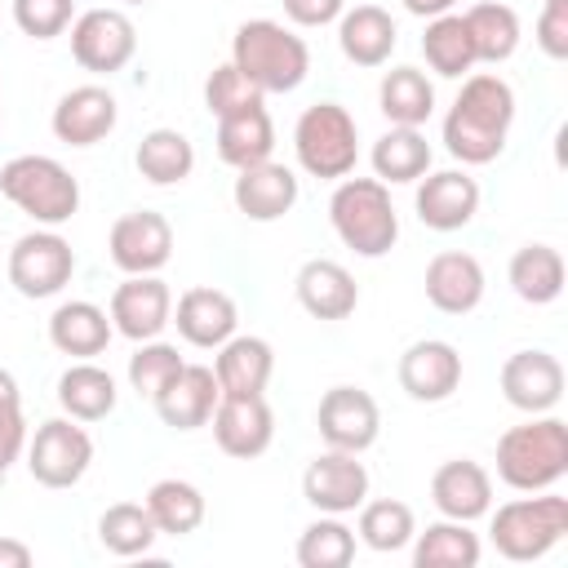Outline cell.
<instances>
[{"instance_id":"obj_1","label":"cell","mask_w":568,"mask_h":568,"mask_svg":"<svg viewBox=\"0 0 568 568\" xmlns=\"http://www.w3.org/2000/svg\"><path fill=\"white\" fill-rule=\"evenodd\" d=\"M515 124V89L497 71L462 75V89L444 115V146L462 169L493 164L506 151Z\"/></svg>"},{"instance_id":"obj_2","label":"cell","mask_w":568,"mask_h":568,"mask_svg":"<svg viewBox=\"0 0 568 568\" xmlns=\"http://www.w3.org/2000/svg\"><path fill=\"white\" fill-rule=\"evenodd\" d=\"M568 475V426L555 413H532L497 439V479L515 493L555 488Z\"/></svg>"},{"instance_id":"obj_3","label":"cell","mask_w":568,"mask_h":568,"mask_svg":"<svg viewBox=\"0 0 568 568\" xmlns=\"http://www.w3.org/2000/svg\"><path fill=\"white\" fill-rule=\"evenodd\" d=\"M231 62L262 93H293L311 71V49L293 27L275 18H248L231 36Z\"/></svg>"},{"instance_id":"obj_4","label":"cell","mask_w":568,"mask_h":568,"mask_svg":"<svg viewBox=\"0 0 568 568\" xmlns=\"http://www.w3.org/2000/svg\"><path fill=\"white\" fill-rule=\"evenodd\" d=\"M328 222L337 240L359 257H386L399 240V213L390 186L377 178H342L328 195Z\"/></svg>"},{"instance_id":"obj_5","label":"cell","mask_w":568,"mask_h":568,"mask_svg":"<svg viewBox=\"0 0 568 568\" xmlns=\"http://www.w3.org/2000/svg\"><path fill=\"white\" fill-rule=\"evenodd\" d=\"M488 515H493L488 537H493L497 555L510 564H532V559L550 555L568 532V497H559L550 488H541L532 497H515Z\"/></svg>"},{"instance_id":"obj_6","label":"cell","mask_w":568,"mask_h":568,"mask_svg":"<svg viewBox=\"0 0 568 568\" xmlns=\"http://www.w3.org/2000/svg\"><path fill=\"white\" fill-rule=\"evenodd\" d=\"M0 195L40 226H62L80 209V182L53 155H13L0 164Z\"/></svg>"},{"instance_id":"obj_7","label":"cell","mask_w":568,"mask_h":568,"mask_svg":"<svg viewBox=\"0 0 568 568\" xmlns=\"http://www.w3.org/2000/svg\"><path fill=\"white\" fill-rule=\"evenodd\" d=\"M297 169L324 182H342L359 164V124L342 102H311L293 124Z\"/></svg>"},{"instance_id":"obj_8","label":"cell","mask_w":568,"mask_h":568,"mask_svg":"<svg viewBox=\"0 0 568 568\" xmlns=\"http://www.w3.org/2000/svg\"><path fill=\"white\" fill-rule=\"evenodd\" d=\"M9 284L31 297V302H44V297H58L71 275H75V248L58 235V226H44V231H27L13 240L9 248Z\"/></svg>"},{"instance_id":"obj_9","label":"cell","mask_w":568,"mask_h":568,"mask_svg":"<svg viewBox=\"0 0 568 568\" xmlns=\"http://www.w3.org/2000/svg\"><path fill=\"white\" fill-rule=\"evenodd\" d=\"M93 466V439L75 417H49L27 439V470L44 488H75Z\"/></svg>"},{"instance_id":"obj_10","label":"cell","mask_w":568,"mask_h":568,"mask_svg":"<svg viewBox=\"0 0 568 568\" xmlns=\"http://www.w3.org/2000/svg\"><path fill=\"white\" fill-rule=\"evenodd\" d=\"M67 31H71V58L93 75H115L138 53V27L124 9H84Z\"/></svg>"},{"instance_id":"obj_11","label":"cell","mask_w":568,"mask_h":568,"mask_svg":"<svg viewBox=\"0 0 568 568\" xmlns=\"http://www.w3.org/2000/svg\"><path fill=\"white\" fill-rule=\"evenodd\" d=\"M106 253L124 275H160L173 257V226L155 209H133L111 222Z\"/></svg>"},{"instance_id":"obj_12","label":"cell","mask_w":568,"mask_h":568,"mask_svg":"<svg viewBox=\"0 0 568 568\" xmlns=\"http://www.w3.org/2000/svg\"><path fill=\"white\" fill-rule=\"evenodd\" d=\"M320 439L342 453H368L382 435V408L364 386H328L315 408Z\"/></svg>"},{"instance_id":"obj_13","label":"cell","mask_w":568,"mask_h":568,"mask_svg":"<svg viewBox=\"0 0 568 568\" xmlns=\"http://www.w3.org/2000/svg\"><path fill=\"white\" fill-rule=\"evenodd\" d=\"M302 497H306L320 515H351V510H359L364 497H368V466L359 462V453L324 448V453L302 470Z\"/></svg>"},{"instance_id":"obj_14","label":"cell","mask_w":568,"mask_h":568,"mask_svg":"<svg viewBox=\"0 0 568 568\" xmlns=\"http://www.w3.org/2000/svg\"><path fill=\"white\" fill-rule=\"evenodd\" d=\"M111 328L129 342H151L173 320V293L160 275H124L111 293Z\"/></svg>"},{"instance_id":"obj_15","label":"cell","mask_w":568,"mask_h":568,"mask_svg":"<svg viewBox=\"0 0 568 568\" xmlns=\"http://www.w3.org/2000/svg\"><path fill=\"white\" fill-rule=\"evenodd\" d=\"M399 390L417 404H444L462 386V355L444 337H422L399 355Z\"/></svg>"},{"instance_id":"obj_16","label":"cell","mask_w":568,"mask_h":568,"mask_svg":"<svg viewBox=\"0 0 568 568\" xmlns=\"http://www.w3.org/2000/svg\"><path fill=\"white\" fill-rule=\"evenodd\" d=\"M213 439L226 457H262L275 439V413L266 404V395H222L213 408Z\"/></svg>"},{"instance_id":"obj_17","label":"cell","mask_w":568,"mask_h":568,"mask_svg":"<svg viewBox=\"0 0 568 568\" xmlns=\"http://www.w3.org/2000/svg\"><path fill=\"white\" fill-rule=\"evenodd\" d=\"M120 120V102L111 89L102 84H75L58 98L53 115H49V129L58 142L67 146H98Z\"/></svg>"},{"instance_id":"obj_18","label":"cell","mask_w":568,"mask_h":568,"mask_svg":"<svg viewBox=\"0 0 568 568\" xmlns=\"http://www.w3.org/2000/svg\"><path fill=\"white\" fill-rule=\"evenodd\" d=\"M417 217L422 226L430 231H462L475 222L479 213V182L466 173V169H439V173H426L417 178Z\"/></svg>"},{"instance_id":"obj_19","label":"cell","mask_w":568,"mask_h":568,"mask_svg":"<svg viewBox=\"0 0 568 568\" xmlns=\"http://www.w3.org/2000/svg\"><path fill=\"white\" fill-rule=\"evenodd\" d=\"M501 395L519 413H550L564 399V364L550 351H515L501 364Z\"/></svg>"},{"instance_id":"obj_20","label":"cell","mask_w":568,"mask_h":568,"mask_svg":"<svg viewBox=\"0 0 568 568\" xmlns=\"http://www.w3.org/2000/svg\"><path fill=\"white\" fill-rule=\"evenodd\" d=\"M169 324H178V337L186 346L217 351L240 328V311H235V297L231 293H222L213 284H195V288H186L173 302V320Z\"/></svg>"},{"instance_id":"obj_21","label":"cell","mask_w":568,"mask_h":568,"mask_svg":"<svg viewBox=\"0 0 568 568\" xmlns=\"http://www.w3.org/2000/svg\"><path fill=\"white\" fill-rule=\"evenodd\" d=\"M217 399H222V386L213 377V364H182L151 404L169 430H200L209 426Z\"/></svg>"},{"instance_id":"obj_22","label":"cell","mask_w":568,"mask_h":568,"mask_svg":"<svg viewBox=\"0 0 568 568\" xmlns=\"http://www.w3.org/2000/svg\"><path fill=\"white\" fill-rule=\"evenodd\" d=\"M297 195H302L297 173L288 164H280V160H262V164L235 169L231 200L248 222H280L297 204Z\"/></svg>"},{"instance_id":"obj_23","label":"cell","mask_w":568,"mask_h":568,"mask_svg":"<svg viewBox=\"0 0 568 568\" xmlns=\"http://www.w3.org/2000/svg\"><path fill=\"white\" fill-rule=\"evenodd\" d=\"M426 302L444 315H470L484 302V266L475 253L462 248H444L426 262Z\"/></svg>"},{"instance_id":"obj_24","label":"cell","mask_w":568,"mask_h":568,"mask_svg":"<svg viewBox=\"0 0 568 568\" xmlns=\"http://www.w3.org/2000/svg\"><path fill=\"white\" fill-rule=\"evenodd\" d=\"M430 501L444 519L475 524L493 510V475L470 457H453L430 475Z\"/></svg>"},{"instance_id":"obj_25","label":"cell","mask_w":568,"mask_h":568,"mask_svg":"<svg viewBox=\"0 0 568 568\" xmlns=\"http://www.w3.org/2000/svg\"><path fill=\"white\" fill-rule=\"evenodd\" d=\"M293 293H297L302 311L315 315V320H346V315H355V306H359V284H355V275H351L342 262H333V257H311V262H302L297 275H293Z\"/></svg>"},{"instance_id":"obj_26","label":"cell","mask_w":568,"mask_h":568,"mask_svg":"<svg viewBox=\"0 0 568 568\" xmlns=\"http://www.w3.org/2000/svg\"><path fill=\"white\" fill-rule=\"evenodd\" d=\"M399 44V27L382 4H355L337 18V49L355 67H386Z\"/></svg>"},{"instance_id":"obj_27","label":"cell","mask_w":568,"mask_h":568,"mask_svg":"<svg viewBox=\"0 0 568 568\" xmlns=\"http://www.w3.org/2000/svg\"><path fill=\"white\" fill-rule=\"evenodd\" d=\"M275 373V351L266 337L231 333L213 355V377L222 395H266V382Z\"/></svg>"},{"instance_id":"obj_28","label":"cell","mask_w":568,"mask_h":568,"mask_svg":"<svg viewBox=\"0 0 568 568\" xmlns=\"http://www.w3.org/2000/svg\"><path fill=\"white\" fill-rule=\"evenodd\" d=\"M115 328H111V315L98 306V302H84V297H71L62 302L53 315H49V346L58 355H71V359H93L111 346Z\"/></svg>"},{"instance_id":"obj_29","label":"cell","mask_w":568,"mask_h":568,"mask_svg":"<svg viewBox=\"0 0 568 568\" xmlns=\"http://www.w3.org/2000/svg\"><path fill=\"white\" fill-rule=\"evenodd\" d=\"M368 160H373V178H377V182H386V186H408V182H417V178L430 173L435 151H430V142H426L422 129L390 124V129L373 142Z\"/></svg>"},{"instance_id":"obj_30","label":"cell","mask_w":568,"mask_h":568,"mask_svg":"<svg viewBox=\"0 0 568 568\" xmlns=\"http://www.w3.org/2000/svg\"><path fill=\"white\" fill-rule=\"evenodd\" d=\"M271 151H275V124H271V111L262 102L217 120V155H222V164L248 169V164L271 160Z\"/></svg>"},{"instance_id":"obj_31","label":"cell","mask_w":568,"mask_h":568,"mask_svg":"<svg viewBox=\"0 0 568 568\" xmlns=\"http://www.w3.org/2000/svg\"><path fill=\"white\" fill-rule=\"evenodd\" d=\"M115 399H120L115 377L106 368H98L93 359H75L58 377V404L75 422H102V417H111L115 413Z\"/></svg>"},{"instance_id":"obj_32","label":"cell","mask_w":568,"mask_h":568,"mask_svg":"<svg viewBox=\"0 0 568 568\" xmlns=\"http://www.w3.org/2000/svg\"><path fill=\"white\" fill-rule=\"evenodd\" d=\"M413 568H475L484 546L479 532H470V524L462 519H435L422 532H413Z\"/></svg>"},{"instance_id":"obj_33","label":"cell","mask_w":568,"mask_h":568,"mask_svg":"<svg viewBox=\"0 0 568 568\" xmlns=\"http://www.w3.org/2000/svg\"><path fill=\"white\" fill-rule=\"evenodd\" d=\"M506 280H510L519 302L550 306L564 293V257H559L555 244H524V248H515V257L506 266Z\"/></svg>"},{"instance_id":"obj_34","label":"cell","mask_w":568,"mask_h":568,"mask_svg":"<svg viewBox=\"0 0 568 568\" xmlns=\"http://www.w3.org/2000/svg\"><path fill=\"white\" fill-rule=\"evenodd\" d=\"M377 106L390 124H408L422 129L435 111V84L422 67H390L377 84Z\"/></svg>"},{"instance_id":"obj_35","label":"cell","mask_w":568,"mask_h":568,"mask_svg":"<svg viewBox=\"0 0 568 568\" xmlns=\"http://www.w3.org/2000/svg\"><path fill=\"white\" fill-rule=\"evenodd\" d=\"M133 164L151 186H178L195 169V146L178 129H151V133H142V142L133 151Z\"/></svg>"},{"instance_id":"obj_36","label":"cell","mask_w":568,"mask_h":568,"mask_svg":"<svg viewBox=\"0 0 568 568\" xmlns=\"http://www.w3.org/2000/svg\"><path fill=\"white\" fill-rule=\"evenodd\" d=\"M142 506L151 510L155 528L164 537H191L200 524H204V493L191 484V479H155L142 497Z\"/></svg>"},{"instance_id":"obj_37","label":"cell","mask_w":568,"mask_h":568,"mask_svg":"<svg viewBox=\"0 0 568 568\" xmlns=\"http://www.w3.org/2000/svg\"><path fill=\"white\" fill-rule=\"evenodd\" d=\"M462 18H466V31H470V44H475V58L479 62L497 67V62L515 58L524 31H519V13L510 4L484 0V4H470Z\"/></svg>"},{"instance_id":"obj_38","label":"cell","mask_w":568,"mask_h":568,"mask_svg":"<svg viewBox=\"0 0 568 568\" xmlns=\"http://www.w3.org/2000/svg\"><path fill=\"white\" fill-rule=\"evenodd\" d=\"M422 53H426V67H430L435 75H444V80H462V75H470V67L479 62L462 13H439V18H430V22H426V36H422Z\"/></svg>"},{"instance_id":"obj_39","label":"cell","mask_w":568,"mask_h":568,"mask_svg":"<svg viewBox=\"0 0 568 568\" xmlns=\"http://www.w3.org/2000/svg\"><path fill=\"white\" fill-rule=\"evenodd\" d=\"M355 532H359V541H364L368 550H377V555H395V550H404V546L413 541V532H417V515H413V506L399 501V497H377V501L364 497Z\"/></svg>"},{"instance_id":"obj_40","label":"cell","mask_w":568,"mask_h":568,"mask_svg":"<svg viewBox=\"0 0 568 568\" xmlns=\"http://www.w3.org/2000/svg\"><path fill=\"white\" fill-rule=\"evenodd\" d=\"M155 537H160V528L142 501H115L98 515V541H102V550H111L120 559L146 555L155 546Z\"/></svg>"},{"instance_id":"obj_41","label":"cell","mask_w":568,"mask_h":568,"mask_svg":"<svg viewBox=\"0 0 568 568\" xmlns=\"http://www.w3.org/2000/svg\"><path fill=\"white\" fill-rule=\"evenodd\" d=\"M355 559V528L342 524V515H320L297 537V564L302 568H346Z\"/></svg>"},{"instance_id":"obj_42","label":"cell","mask_w":568,"mask_h":568,"mask_svg":"<svg viewBox=\"0 0 568 568\" xmlns=\"http://www.w3.org/2000/svg\"><path fill=\"white\" fill-rule=\"evenodd\" d=\"M182 364H186V359L178 355V346H173V342H160V337L138 342V351L129 355V386H133L138 395L155 399V395L169 386V377H173Z\"/></svg>"},{"instance_id":"obj_43","label":"cell","mask_w":568,"mask_h":568,"mask_svg":"<svg viewBox=\"0 0 568 568\" xmlns=\"http://www.w3.org/2000/svg\"><path fill=\"white\" fill-rule=\"evenodd\" d=\"M257 102H266V93H262L235 62H222V67L209 71V80H204V106H209L217 120L231 115V111L257 106Z\"/></svg>"},{"instance_id":"obj_44","label":"cell","mask_w":568,"mask_h":568,"mask_svg":"<svg viewBox=\"0 0 568 568\" xmlns=\"http://www.w3.org/2000/svg\"><path fill=\"white\" fill-rule=\"evenodd\" d=\"M13 22L31 40H53L75 22V0H13Z\"/></svg>"},{"instance_id":"obj_45","label":"cell","mask_w":568,"mask_h":568,"mask_svg":"<svg viewBox=\"0 0 568 568\" xmlns=\"http://www.w3.org/2000/svg\"><path fill=\"white\" fill-rule=\"evenodd\" d=\"M27 453V417H22V390L9 368H0V466H13Z\"/></svg>"},{"instance_id":"obj_46","label":"cell","mask_w":568,"mask_h":568,"mask_svg":"<svg viewBox=\"0 0 568 568\" xmlns=\"http://www.w3.org/2000/svg\"><path fill=\"white\" fill-rule=\"evenodd\" d=\"M532 40H537V49H541L550 62H564V58H568V0H546V4H541Z\"/></svg>"},{"instance_id":"obj_47","label":"cell","mask_w":568,"mask_h":568,"mask_svg":"<svg viewBox=\"0 0 568 568\" xmlns=\"http://www.w3.org/2000/svg\"><path fill=\"white\" fill-rule=\"evenodd\" d=\"M346 0H284V18L293 27H328L337 22Z\"/></svg>"},{"instance_id":"obj_48","label":"cell","mask_w":568,"mask_h":568,"mask_svg":"<svg viewBox=\"0 0 568 568\" xmlns=\"http://www.w3.org/2000/svg\"><path fill=\"white\" fill-rule=\"evenodd\" d=\"M31 546L18 537H0V568H31Z\"/></svg>"},{"instance_id":"obj_49","label":"cell","mask_w":568,"mask_h":568,"mask_svg":"<svg viewBox=\"0 0 568 568\" xmlns=\"http://www.w3.org/2000/svg\"><path fill=\"white\" fill-rule=\"evenodd\" d=\"M453 4H457V0H404V9H408L413 18H426V22L439 18V13H453Z\"/></svg>"},{"instance_id":"obj_50","label":"cell","mask_w":568,"mask_h":568,"mask_svg":"<svg viewBox=\"0 0 568 568\" xmlns=\"http://www.w3.org/2000/svg\"><path fill=\"white\" fill-rule=\"evenodd\" d=\"M4 475H9V466H0V488H4Z\"/></svg>"},{"instance_id":"obj_51","label":"cell","mask_w":568,"mask_h":568,"mask_svg":"<svg viewBox=\"0 0 568 568\" xmlns=\"http://www.w3.org/2000/svg\"><path fill=\"white\" fill-rule=\"evenodd\" d=\"M120 4H146V0H120Z\"/></svg>"}]
</instances>
